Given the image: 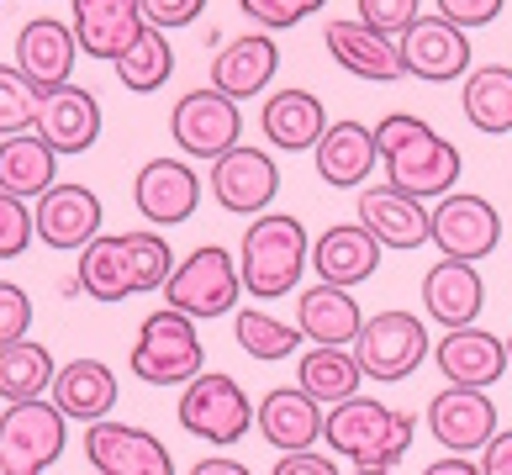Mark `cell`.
Listing matches in <instances>:
<instances>
[{
  "instance_id": "cell-15",
  "label": "cell",
  "mask_w": 512,
  "mask_h": 475,
  "mask_svg": "<svg viewBox=\"0 0 512 475\" xmlns=\"http://www.w3.org/2000/svg\"><path fill=\"white\" fill-rule=\"evenodd\" d=\"M132 206L154 227H180L201 206V175L191 169V159H148L132 175Z\"/></svg>"
},
{
  "instance_id": "cell-29",
  "label": "cell",
  "mask_w": 512,
  "mask_h": 475,
  "mask_svg": "<svg viewBox=\"0 0 512 475\" xmlns=\"http://www.w3.org/2000/svg\"><path fill=\"white\" fill-rule=\"evenodd\" d=\"M312 159H317V175L338 185V190H354V185H365L375 175V164H381V148H375V127L365 122H328V132H322V143L312 148Z\"/></svg>"
},
{
  "instance_id": "cell-5",
  "label": "cell",
  "mask_w": 512,
  "mask_h": 475,
  "mask_svg": "<svg viewBox=\"0 0 512 475\" xmlns=\"http://www.w3.org/2000/svg\"><path fill=\"white\" fill-rule=\"evenodd\" d=\"M159 296H164V307L185 312L191 322H212V317L238 312V301H243L238 259L222 243H201V249H191L175 264V275L164 280Z\"/></svg>"
},
{
  "instance_id": "cell-38",
  "label": "cell",
  "mask_w": 512,
  "mask_h": 475,
  "mask_svg": "<svg viewBox=\"0 0 512 475\" xmlns=\"http://www.w3.org/2000/svg\"><path fill=\"white\" fill-rule=\"evenodd\" d=\"M122 254H127V275H132V296L164 291V280L175 275V249L164 243L159 227H132V233H122Z\"/></svg>"
},
{
  "instance_id": "cell-43",
  "label": "cell",
  "mask_w": 512,
  "mask_h": 475,
  "mask_svg": "<svg viewBox=\"0 0 512 475\" xmlns=\"http://www.w3.org/2000/svg\"><path fill=\"white\" fill-rule=\"evenodd\" d=\"M27 333H32V296L22 291V285L0 280V349L22 344Z\"/></svg>"
},
{
  "instance_id": "cell-19",
  "label": "cell",
  "mask_w": 512,
  "mask_h": 475,
  "mask_svg": "<svg viewBox=\"0 0 512 475\" xmlns=\"http://www.w3.org/2000/svg\"><path fill=\"white\" fill-rule=\"evenodd\" d=\"M354 222L365 227L381 249H391V254H412V249H423V243H428V206L417 196H407V190L386 185V180L370 185V190H359Z\"/></svg>"
},
{
  "instance_id": "cell-33",
  "label": "cell",
  "mask_w": 512,
  "mask_h": 475,
  "mask_svg": "<svg viewBox=\"0 0 512 475\" xmlns=\"http://www.w3.org/2000/svg\"><path fill=\"white\" fill-rule=\"evenodd\" d=\"M460 106H465V122L486 132V138H507L512 132V69L507 64H481L465 74V90H460Z\"/></svg>"
},
{
  "instance_id": "cell-25",
  "label": "cell",
  "mask_w": 512,
  "mask_h": 475,
  "mask_svg": "<svg viewBox=\"0 0 512 475\" xmlns=\"http://www.w3.org/2000/svg\"><path fill=\"white\" fill-rule=\"evenodd\" d=\"M117 370L106 365V359H69V365H59V375H53L48 386V402L59 407L69 423H106L111 407H117Z\"/></svg>"
},
{
  "instance_id": "cell-17",
  "label": "cell",
  "mask_w": 512,
  "mask_h": 475,
  "mask_svg": "<svg viewBox=\"0 0 512 475\" xmlns=\"http://www.w3.org/2000/svg\"><path fill=\"white\" fill-rule=\"evenodd\" d=\"M69 27H74L80 53L106 59V64H117L122 53L148 32L143 0H69Z\"/></svg>"
},
{
  "instance_id": "cell-14",
  "label": "cell",
  "mask_w": 512,
  "mask_h": 475,
  "mask_svg": "<svg viewBox=\"0 0 512 475\" xmlns=\"http://www.w3.org/2000/svg\"><path fill=\"white\" fill-rule=\"evenodd\" d=\"M206 185H212V196H217L222 212H233V217H264V212H270V201L280 196V169H275V159L264 154V148L238 143L233 154H222L212 164Z\"/></svg>"
},
{
  "instance_id": "cell-48",
  "label": "cell",
  "mask_w": 512,
  "mask_h": 475,
  "mask_svg": "<svg viewBox=\"0 0 512 475\" xmlns=\"http://www.w3.org/2000/svg\"><path fill=\"white\" fill-rule=\"evenodd\" d=\"M185 475H254V470L238 465V460H227V454H206V460H196Z\"/></svg>"
},
{
  "instance_id": "cell-6",
  "label": "cell",
  "mask_w": 512,
  "mask_h": 475,
  "mask_svg": "<svg viewBox=\"0 0 512 475\" xmlns=\"http://www.w3.org/2000/svg\"><path fill=\"white\" fill-rule=\"evenodd\" d=\"M175 417H180V428L191 433V439L227 449V444H238L243 433L254 428V402H249V391H243L233 375L201 370L191 386H180Z\"/></svg>"
},
{
  "instance_id": "cell-7",
  "label": "cell",
  "mask_w": 512,
  "mask_h": 475,
  "mask_svg": "<svg viewBox=\"0 0 512 475\" xmlns=\"http://www.w3.org/2000/svg\"><path fill=\"white\" fill-rule=\"evenodd\" d=\"M169 138H175V148L185 159L217 164L222 154H233L243 143V111L233 95H222L212 85L185 90L175 101V111H169Z\"/></svg>"
},
{
  "instance_id": "cell-41",
  "label": "cell",
  "mask_w": 512,
  "mask_h": 475,
  "mask_svg": "<svg viewBox=\"0 0 512 475\" xmlns=\"http://www.w3.org/2000/svg\"><path fill=\"white\" fill-rule=\"evenodd\" d=\"M354 11L365 27L386 32V37H402L417 16H423V0H354Z\"/></svg>"
},
{
  "instance_id": "cell-44",
  "label": "cell",
  "mask_w": 512,
  "mask_h": 475,
  "mask_svg": "<svg viewBox=\"0 0 512 475\" xmlns=\"http://www.w3.org/2000/svg\"><path fill=\"white\" fill-rule=\"evenodd\" d=\"M502 6H507V0H433V16H444V22L476 32V27H486V22H497Z\"/></svg>"
},
{
  "instance_id": "cell-31",
  "label": "cell",
  "mask_w": 512,
  "mask_h": 475,
  "mask_svg": "<svg viewBox=\"0 0 512 475\" xmlns=\"http://www.w3.org/2000/svg\"><path fill=\"white\" fill-rule=\"evenodd\" d=\"M59 185V154L37 138V132H16V138H0V190L16 201H37Z\"/></svg>"
},
{
  "instance_id": "cell-20",
  "label": "cell",
  "mask_w": 512,
  "mask_h": 475,
  "mask_svg": "<svg viewBox=\"0 0 512 475\" xmlns=\"http://www.w3.org/2000/svg\"><path fill=\"white\" fill-rule=\"evenodd\" d=\"M433 365H439L444 386L491 391L507 375V338L486 333V328H449L433 344Z\"/></svg>"
},
{
  "instance_id": "cell-13",
  "label": "cell",
  "mask_w": 512,
  "mask_h": 475,
  "mask_svg": "<svg viewBox=\"0 0 512 475\" xmlns=\"http://www.w3.org/2000/svg\"><path fill=\"white\" fill-rule=\"evenodd\" d=\"M396 48H402V69L423 85H449L470 74V32L444 22V16H417L396 37Z\"/></svg>"
},
{
  "instance_id": "cell-3",
  "label": "cell",
  "mask_w": 512,
  "mask_h": 475,
  "mask_svg": "<svg viewBox=\"0 0 512 475\" xmlns=\"http://www.w3.org/2000/svg\"><path fill=\"white\" fill-rule=\"evenodd\" d=\"M412 433H417L412 412L386 407V402H375V396H349V402L328 407L322 444H328L338 460H349L354 470H391L412 449Z\"/></svg>"
},
{
  "instance_id": "cell-21",
  "label": "cell",
  "mask_w": 512,
  "mask_h": 475,
  "mask_svg": "<svg viewBox=\"0 0 512 475\" xmlns=\"http://www.w3.org/2000/svg\"><path fill=\"white\" fill-rule=\"evenodd\" d=\"M37 138H43L53 154H90L101 138V101H96V90H85V85H59V90H48L43 95V111H37Z\"/></svg>"
},
{
  "instance_id": "cell-36",
  "label": "cell",
  "mask_w": 512,
  "mask_h": 475,
  "mask_svg": "<svg viewBox=\"0 0 512 475\" xmlns=\"http://www.w3.org/2000/svg\"><path fill=\"white\" fill-rule=\"evenodd\" d=\"M233 338H238L243 354L264 359V365H275V359H286V354L301 349V328H296V322H280L275 312H264L259 301L233 312Z\"/></svg>"
},
{
  "instance_id": "cell-24",
  "label": "cell",
  "mask_w": 512,
  "mask_h": 475,
  "mask_svg": "<svg viewBox=\"0 0 512 475\" xmlns=\"http://www.w3.org/2000/svg\"><path fill=\"white\" fill-rule=\"evenodd\" d=\"M280 69V48L275 32H243L227 37L222 53H212V90L233 95V101H249V95H264Z\"/></svg>"
},
{
  "instance_id": "cell-18",
  "label": "cell",
  "mask_w": 512,
  "mask_h": 475,
  "mask_svg": "<svg viewBox=\"0 0 512 475\" xmlns=\"http://www.w3.org/2000/svg\"><path fill=\"white\" fill-rule=\"evenodd\" d=\"M322 43H328L333 64L349 69L354 80H370V85H391L402 80V48H396V37L365 27L359 16H333L328 27H322Z\"/></svg>"
},
{
  "instance_id": "cell-11",
  "label": "cell",
  "mask_w": 512,
  "mask_h": 475,
  "mask_svg": "<svg viewBox=\"0 0 512 475\" xmlns=\"http://www.w3.org/2000/svg\"><path fill=\"white\" fill-rule=\"evenodd\" d=\"M85 460L96 475H175V454L164 449L159 433L117 417L85 428Z\"/></svg>"
},
{
  "instance_id": "cell-4",
  "label": "cell",
  "mask_w": 512,
  "mask_h": 475,
  "mask_svg": "<svg viewBox=\"0 0 512 475\" xmlns=\"http://www.w3.org/2000/svg\"><path fill=\"white\" fill-rule=\"evenodd\" d=\"M132 375L143 386H159V391H180L206 370V349H201V328L185 312L175 307H159L138 322V338H132Z\"/></svg>"
},
{
  "instance_id": "cell-34",
  "label": "cell",
  "mask_w": 512,
  "mask_h": 475,
  "mask_svg": "<svg viewBox=\"0 0 512 475\" xmlns=\"http://www.w3.org/2000/svg\"><path fill=\"white\" fill-rule=\"evenodd\" d=\"M74 285L101 301V307H117V301L132 296V275H127V254H122V233L111 238L101 233L96 243H85L80 254H74Z\"/></svg>"
},
{
  "instance_id": "cell-23",
  "label": "cell",
  "mask_w": 512,
  "mask_h": 475,
  "mask_svg": "<svg viewBox=\"0 0 512 475\" xmlns=\"http://www.w3.org/2000/svg\"><path fill=\"white\" fill-rule=\"evenodd\" d=\"M254 423H259L264 444H275L280 454H296V449H317L322 423H328V407L312 402L301 386H275V391L259 396Z\"/></svg>"
},
{
  "instance_id": "cell-16",
  "label": "cell",
  "mask_w": 512,
  "mask_h": 475,
  "mask_svg": "<svg viewBox=\"0 0 512 475\" xmlns=\"http://www.w3.org/2000/svg\"><path fill=\"white\" fill-rule=\"evenodd\" d=\"M497 402H491L486 391H465V386H444L439 396L428 402V433L439 439L449 454H476L491 444V433H497Z\"/></svg>"
},
{
  "instance_id": "cell-46",
  "label": "cell",
  "mask_w": 512,
  "mask_h": 475,
  "mask_svg": "<svg viewBox=\"0 0 512 475\" xmlns=\"http://www.w3.org/2000/svg\"><path fill=\"white\" fill-rule=\"evenodd\" d=\"M270 475H338V460L333 454H317V449H296V454H280Z\"/></svg>"
},
{
  "instance_id": "cell-50",
  "label": "cell",
  "mask_w": 512,
  "mask_h": 475,
  "mask_svg": "<svg viewBox=\"0 0 512 475\" xmlns=\"http://www.w3.org/2000/svg\"><path fill=\"white\" fill-rule=\"evenodd\" d=\"M354 475H391V470H354Z\"/></svg>"
},
{
  "instance_id": "cell-51",
  "label": "cell",
  "mask_w": 512,
  "mask_h": 475,
  "mask_svg": "<svg viewBox=\"0 0 512 475\" xmlns=\"http://www.w3.org/2000/svg\"><path fill=\"white\" fill-rule=\"evenodd\" d=\"M507 365H512V338H507Z\"/></svg>"
},
{
  "instance_id": "cell-22",
  "label": "cell",
  "mask_w": 512,
  "mask_h": 475,
  "mask_svg": "<svg viewBox=\"0 0 512 475\" xmlns=\"http://www.w3.org/2000/svg\"><path fill=\"white\" fill-rule=\"evenodd\" d=\"M74 64H80V43H74V27L59 22V16H32V22L16 32V69H22L43 95L69 85Z\"/></svg>"
},
{
  "instance_id": "cell-32",
  "label": "cell",
  "mask_w": 512,
  "mask_h": 475,
  "mask_svg": "<svg viewBox=\"0 0 512 475\" xmlns=\"http://www.w3.org/2000/svg\"><path fill=\"white\" fill-rule=\"evenodd\" d=\"M296 386L322 407H338L349 396H365V370L354 349H301L296 359Z\"/></svg>"
},
{
  "instance_id": "cell-8",
  "label": "cell",
  "mask_w": 512,
  "mask_h": 475,
  "mask_svg": "<svg viewBox=\"0 0 512 475\" xmlns=\"http://www.w3.org/2000/svg\"><path fill=\"white\" fill-rule=\"evenodd\" d=\"M69 444V417L37 396V402L0 412V475H43Z\"/></svg>"
},
{
  "instance_id": "cell-45",
  "label": "cell",
  "mask_w": 512,
  "mask_h": 475,
  "mask_svg": "<svg viewBox=\"0 0 512 475\" xmlns=\"http://www.w3.org/2000/svg\"><path fill=\"white\" fill-rule=\"evenodd\" d=\"M206 11V0H143V22L159 32H180Z\"/></svg>"
},
{
  "instance_id": "cell-28",
  "label": "cell",
  "mask_w": 512,
  "mask_h": 475,
  "mask_svg": "<svg viewBox=\"0 0 512 475\" xmlns=\"http://www.w3.org/2000/svg\"><path fill=\"white\" fill-rule=\"evenodd\" d=\"M423 307L439 328H476V317L486 307V280L476 264L465 259H439L433 270L423 275Z\"/></svg>"
},
{
  "instance_id": "cell-30",
  "label": "cell",
  "mask_w": 512,
  "mask_h": 475,
  "mask_svg": "<svg viewBox=\"0 0 512 475\" xmlns=\"http://www.w3.org/2000/svg\"><path fill=\"white\" fill-rule=\"evenodd\" d=\"M381 254L386 249L359 222H338L322 238H312V270H317V280L344 285V291H354L359 280H370L375 270H381Z\"/></svg>"
},
{
  "instance_id": "cell-37",
  "label": "cell",
  "mask_w": 512,
  "mask_h": 475,
  "mask_svg": "<svg viewBox=\"0 0 512 475\" xmlns=\"http://www.w3.org/2000/svg\"><path fill=\"white\" fill-rule=\"evenodd\" d=\"M169 74H175V48H169V32H159V27H148L138 43H132L122 59H117V80H122L132 95L164 90Z\"/></svg>"
},
{
  "instance_id": "cell-42",
  "label": "cell",
  "mask_w": 512,
  "mask_h": 475,
  "mask_svg": "<svg viewBox=\"0 0 512 475\" xmlns=\"http://www.w3.org/2000/svg\"><path fill=\"white\" fill-rule=\"evenodd\" d=\"M32 238H37V233H32V206L0 190V264H6V259H22Z\"/></svg>"
},
{
  "instance_id": "cell-2",
  "label": "cell",
  "mask_w": 512,
  "mask_h": 475,
  "mask_svg": "<svg viewBox=\"0 0 512 475\" xmlns=\"http://www.w3.org/2000/svg\"><path fill=\"white\" fill-rule=\"evenodd\" d=\"M301 270H312V233L307 222L291 212H264L243 227L238 243V275H243V296L280 301L301 285Z\"/></svg>"
},
{
  "instance_id": "cell-47",
  "label": "cell",
  "mask_w": 512,
  "mask_h": 475,
  "mask_svg": "<svg viewBox=\"0 0 512 475\" xmlns=\"http://www.w3.org/2000/svg\"><path fill=\"white\" fill-rule=\"evenodd\" d=\"M481 460V475H512V428H497L491 444L476 454Z\"/></svg>"
},
{
  "instance_id": "cell-12",
  "label": "cell",
  "mask_w": 512,
  "mask_h": 475,
  "mask_svg": "<svg viewBox=\"0 0 512 475\" xmlns=\"http://www.w3.org/2000/svg\"><path fill=\"white\" fill-rule=\"evenodd\" d=\"M101 196L90 185H53L48 196H37L32 201V233L37 243H48V249H59V254H80L85 243H96L101 238Z\"/></svg>"
},
{
  "instance_id": "cell-52",
  "label": "cell",
  "mask_w": 512,
  "mask_h": 475,
  "mask_svg": "<svg viewBox=\"0 0 512 475\" xmlns=\"http://www.w3.org/2000/svg\"><path fill=\"white\" fill-rule=\"evenodd\" d=\"M0 412H6V402H0Z\"/></svg>"
},
{
  "instance_id": "cell-26",
  "label": "cell",
  "mask_w": 512,
  "mask_h": 475,
  "mask_svg": "<svg viewBox=\"0 0 512 475\" xmlns=\"http://www.w3.org/2000/svg\"><path fill=\"white\" fill-rule=\"evenodd\" d=\"M296 328H301V338H307V344H317V349H354L359 328H365V312H359L354 291L317 280V285H307V291H301V301H296Z\"/></svg>"
},
{
  "instance_id": "cell-10",
  "label": "cell",
  "mask_w": 512,
  "mask_h": 475,
  "mask_svg": "<svg viewBox=\"0 0 512 475\" xmlns=\"http://www.w3.org/2000/svg\"><path fill=\"white\" fill-rule=\"evenodd\" d=\"M428 243L439 249V259L481 264L502 243V212L486 196H476V190H449L428 212Z\"/></svg>"
},
{
  "instance_id": "cell-35",
  "label": "cell",
  "mask_w": 512,
  "mask_h": 475,
  "mask_svg": "<svg viewBox=\"0 0 512 475\" xmlns=\"http://www.w3.org/2000/svg\"><path fill=\"white\" fill-rule=\"evenodd\" d=\"M53 375V349L37 344V338H22V344H6L0 349V402L6 407H22V402H37V396H48Z\"/></svg>"
},
{
  "instance_id": "cell-39",
  "label": "cell",
  "mask_w": 512,
  "mask_h": 475,
  "mask_svg": "<svg viewBox=\"0 0 512 475\" xmlns=\"http://www.w3.org/2000/svg\"><path fill=\"white\" fill-rule=\"evenodd\" d=\"M37 111H43V90H37L16 64H0V138L32 132Z\"/></svg>"
},
{
  "instance_id": "cell-40",
  "label": "cell",
  "mask_w": 512,
  "mask_h": 475,
  "mask_svg": "<svg viewBox=\"0 0 512 475\" xmlns=\"http://www.w3.org/2000/svg\"><path fill=\"white\" fill-rule=\"evenodd\" d=\"M328 0H238V11L249 16L259 32H286V27H301L312 11H322Z\"/></svg>"
},
{
  "instance_id": "cell-49",
  "label": "cell",
  "mask_w": 512,
  "mask_h": 475,
  "mask_svg": "<svg viewBox=\"0 0 512 475\" xmlns=\"http://www.w3.org/2000/svg\"><path fill=\"white\" fill-rule=\"evenodd\" d=\"M423 475H481V460H470V454H444V460H433Z\"/></svg>"
},
{
  "instance_id": "cell-27",
  "label": "cell",
  "mask_w": 512,
  "mask_h": 475,
  "mask_svg": "<svg viewBox=\"0 0 512 475\" xmlns=\"http://www.w3.org/2000/svg\"><path fill=\"white\" fill-rule=\"evenodd\" d=\"M259 127L280 154H312V148L322 143V132H328V106L301 85L270 90L264 106H259Z\"/></svg>"
},
{
  "instance_id": "cell-1",
  "label": "cell",
  "mask_w": 512,
  "mask_h": 475,
  "mask_svg": "<svg viewBox=\"0 0 512 475\" xmlns=\"http://www.w3.org/2000/svg\"><path fill=\"white\" fill-rule=\"evenodd\" d=\"M375 148L386 159V185L407 190L417 201H444L465 175V159L449 138H439L423 117L412 111H391V117L375 122Z\"/></svg>"
},
{
  "instance_id": "cell-9",
  "label": "cell",
  "mask_w": 512,
  "mask_h": 475,
  "mask_svg": "<svg viewBox=\"0 0 512 475\" xmlns=\"http://www.w3.org/2000/svg\"><path fill=\"white\" fill-rule=\"evenodd\" d=\"M428 349H433V344H428L423 317L396 312V307L365 317V328H359V338H354L359 370H365V380H381V386L407 380V375L428 359Z\"/></svg>"
}]
</instances>
